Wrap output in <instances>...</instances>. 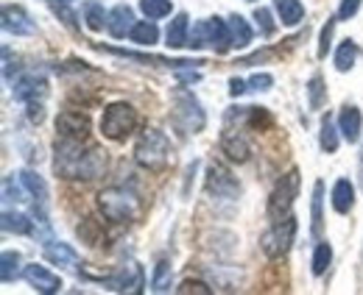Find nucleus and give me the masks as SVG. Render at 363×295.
I'll return each mask as SVG.
<instances>
[{
  "instance_id": "obj_41",
  "label": "nucleus",
  "mask_w": 363,
  "mask_h": 295,
  "mask_svg": "<svg viewBox=\"0 0 363 295\" xmlns=\"http://www.w3.org/2000/svg\"><path fill=\"white\" fill-rule=\"evenodd\" d=\"M43 117H45V109H43V103H28V120L31 123H43Z\"/></svg>"
},
{
  "instance_id": "obj_16",
  "label": "nucleus",
  "mask_w": 363,
  "mask_h": 295,
  "mask_svg": "<svg viewBox=\"0 0 363 295\" xmlns=\"http://www.w3.org/2000/svg\"><path fill=\"white\" fill-rule=\"evenodd\" d=\"M338 128H341V137L355 145L361 139V128H363V117L358 112V106H344L341 115H338Z\"/></svg>"
},
{
  "instance_id": "obj_10",
  "label": "nucleus",
  "mask_w": 363,
  "mask_h": 295,
  "mask_svg": "<svg viewBox=\"0 0 363 295\" xmlns=\"http://www.w3.org/2000/svg\"><path fill=\"white\" fill-rule=\"evenodd\" d=\"M207 190L213 195H218V198H235L240 192V184L221 165H210V170H207Z\"/></svg>"
},
{
  "instance_id": "obj_4",
  "label": "nucleus",
  "mask_w": 363,
  "mask_h": 295,
  "mask_svg": "<svg viewBox=\"0 0 363 295\" xmlns=\"http://www.w3.org/2000/svg\"><path fill=\"white\" fill-rule=\"evenodd\" d=\"M171 100H174V123H177L184 134H199L201 128L207 126V115H204L199 98H196L190 89H184V86L174 89Z\"/></svg>"
},
{
  "instance_id": "obj_40",
  "label": "nucleus",
  "mask_w": 363,
  "mask_h": 295,
  "mask_svg": "<svg viewBox=\"0 0 363 295\" xmlns=\"http://www.w3.org/2000/svg\"><path fill=\"white\" fill-rule=\"evenodd\" d=\"M330 40H333V20L324 25V31H321V42H318V56H327V50H330Z\"/></svg>"
},
{
  "instance_id": "obj_30",
  "label": "nucleus",
  "mask_w": 363,
  "mask_h": 295,
  "mask_svg": "<svg viewBox=\"0 0 363 295\" xmlns=\"http://www.w3.org/2000/svg\"><path fill=\"white\" fill-rule=\"evenodd\" d=\"M338 131H341V128H335L330 117H324L321 134H318V142H321V148H324L327 154H335V151H338Z\"/></svg>"
},
{
  "instance_id": "obj_27",
  "label": "nucleus",
  "mask_w": 363,
  "mask_h": 295,
  "mask_svg": "<svg viewBox=\"0 0 363 295\" xmlns=\"http://www.w3.org/2000/svg\"><path fill=\"white\" fill-rule=\"evenodd\" d=\"M151 290H154V293H165V290H171V262H168V259H160V262L154 265Z\"/></svg>"
},
{
  "instance_id": "obj_35",
  "label": "nucleus",
  "mask_w": 363,
  "mask_h": 295,
  "mask_svg": "<svg viewBox=\"0 0 363 295\" xmlns=\"http://www.w3.org/2000/svg\"><path fill=\"white\" fill-rule=\"evenodd\" d=\"M308 92H311V106H313V109H321V100H324V81H321V76H313V79H311Z\"/></svg>"
},
{
  "instance_id": "obj_14",
  "label": "nucleus",
  "mask_w": 363,
  "mask_h": 295,
  "mask_svg": "<svg viewBox=\"0 0 363 295\" xmlns=\"http://www.w3.org/2000/svg\"><path fill=\"white\" fill-rule=\"evenodd\" d=\"M23 276H26V282H28L37 293H59V290H62V279L53 276L43 265H28V267L23 270Z\"/></svg>"
},
{
  "instance_id": "obj_11",
  "label": "nucleus",
  "mask_w": 363,
  "mask_h": 295,
  "mask_svg": "<svg viewBox=\"0 0 363 295\" xmlns=\"http://www.w3.org/2000/svg\"><path fill=\"white\" fill-rule=\"evenodd\" d=\"M3 28L14 37H31L37 31L34 20L23 6H3Z\"/></svg>"
},
{
  "instance_id": "obj_43",
  "label": "nucleus",
  "mask_w": 363,
  "mask_h": 295,
  "mask_svg": "<svg viewBox=\"0 0 363 295\" xmlns=\"http://www.w3.org/2000/svg\"><path fill=\"white\" fill-rule=\"evenodd\" d=\"M246 89H249V86H246V81H240V79H232V81H229V95H232V98L243 95Z\"/></svg>"
},
{
  "instance_id": "obj_24",
  "label": "nucleus",
  "mask_w": 363,
  "mask_h": 295,
  "mask_svg": "<svg viewBox=\"0 0 363 295\" xmlns=\"http://www.w3.org/2000/svg\"><path fill=\"white\" fill-rule=\"evenodd\" d=\"M227 23H229V34H232V45H235V47H246V45L252 42V28H249V23H246L240 14H232Z\"/></svg>"
},
{
  "instance_id": "obj_3",
  "label": "nucleus",
  "mask_w": 363,
  "mask_h": 295,
  "mask_svg": "<svg viewBox=\"0 0 363 295\" xmlns=\"http://www.w3.org/2000/svg\"><path fill=\"white\" fill-rule=\"evenodd\" d=\"M98 209L112 223H135L137 217H140V198L132 190L106 187L98 195Z\"/></svg>"
},
{
  "instance_id": "obj_32",
  "label": "nucleus",
  "mask_w": 363,
  "mask_h": 295,
  "mask_svg": "<svg viewBox=\"0 0 363 295\" xmlns=\"http://www.w3.org/2000/svg\"><path fill=\"white\" fill-rule=\"evenodd\" d=\"M330 259H333L330 245H327V243H318L316 253H313V273H316V276H321V273L330 267Z\"/></svg>"
},
{
  "instance_id": "obj_31",
  "label": "nucleus",
  "mask_w": 363,
  "mask_h": 295,
  "mask_svg": "<svg viewBox=\"0 0 363 295\" xmlns=\"http://www.w3.org/2000/svg\"><path fill=\"white\" fill-rule=\"evenodd\" d=\"M140 8L148 20H162L171 14V0H140Z\"/></svg>"
},
{
  "instance_id": "obj_13",
  "label": "nucleus",
  "mask_w": 363,
  "mask_h": 295,
  "mask_svg": "<svg viewBox=\"0 0 363 295\" xmlns=\"http://www.w3.org/2000/svg\"><path fill=\"white\" fill-rule=\"evenodd\" d=\"M56 131L65 139H84L90 134V120L82 112H62L56 117Z\"/></svg>"
},
{
  "instance_id": "obj_22",
  "label": "nucleus",
  "mask_w": 363,
  "mask_h": 295,
  "mask_svg": "<svg viewBox=\"0 0 363 295\" xmlns=\"http://www.w3.org/2000/svg\"><path fill=\"white\" fill-rule=\"evenodd\" d=\"M45 259L53 262V265H65V267H73L79 262L76 251L65 243H45Z\"/></svg>"
},
{
  "instance_id": "obj_6",
  "label": "nucleus",
  "mask_w": 363,
  "mask_h": 295,
  "mask_svg": "<svg viewBox=\"0 0 363 295\" xmlns=\"http://www.w3.org/2000/svg\"><path fill=\"white\" fill-rule=\"evenodd\" d=\"M294 237H296V220L288 214V217H282V220H274L272 229L260 237V248H263L266 256L279 259V256H285V253L291 251Z\"/></svg>"
},
{
  "instance_id": "obj_7",
  "label": "nucleus",
  "mask_w": 363,
  "mask_h": 295,
  "mask_svg": "<svg viewBox=\"0 0 363 295\" xmlns=\"http://www.w3.org/2000/svg\"><path fill=\"white\" fill-rule=\"evenodd\" d=\"M190 47H201V45H210L216 53H227L232 47V34H229V23L218 20V17H210L204 23L196 25L193 37H190Z\"/></svg>"
},
{
  "instance_id": "obj_8",
  "label": "nucleus",
  "mask_w": 363,
  "mask_h": 295,
  "mask_svg": "<svg viewBox=\"0 0 363 295\" xmlns=\"http://www.w3.org/2000/svg\"><path fill=\"white\" fill-rule=\"evenodd\" d=\"M296 195H299V170L294 168L277 181L272 198H269V217H272V220L288 217V212L294 207V198H296Z\"/></svg>"
},
{
  "instance_id": "obj_21",
  "label": "nucleus",
  "mask_w": 363,
  "mask_h": 295,
  "mask_svg": "<svg viewBox=\"0 0 363 295\" xmlns=\"http://www.w3.org/2000/svg\"><path fill=\"white\" fill-rule=\"evenodd\" d=\"M274 8L285 25H296L305 17V6L299 0H274Z\"/></svg>"
},
{
  "instance_id": "obj_20",
  "label": "nucleus",
  "mask_w": 363,
  "mask_h": 295,
  "mask_svg": "<svg viewBox=\"0 0 363 295\" xmlns=\"http://www.w3.org/2000/svg\"><path fill=\"white\" fill-rule=\"evenodd\" d=\"M109 287L121 290V293H140L143 290V270L137 265H129V273L123 270L118 279H109Z\"/></svg>"
},
{
  "instance_id": "obj_23",
  "label": "nucleus",
  "mask_w": 363,
  "mask_h": 295,
  "mask_svg": "<svg viewBox=\"0 0 363 295\" xmlns=\"http://www.w3.org/2000/svg\"><path fill=\"white\" fill-rule=\"evenodd\" d=\"M31 223H34V220H28L26 214L6 209L3 212V223H0V226H3V231H6V234H11V231H14V234H31V231H34V226H31Z\"/></svg>"
},
{
  "instance_id": "obj_45",
  "label": "nucleus",
  "mask_w": 363,
  "mask_h": 295,
  "mask_svg": "<svg viewBox=\"0 0 363 295\" xmlns=\"http://www.w3.org/2000/svg\"><path fill=\"white\" fill-rule=\"evenodd\" d=\"M50 3V8H59V6H70L73 0H48Z\"/></svg>"
},
{
  "instance_id": "obj_37",
  "label": "nucleus",
  "mask_w": 363,
  "mask_h": 295,
  "mask_svg": "<svg viewBox=\"0 0 363 295\" xmlns=\"http://www.w3.org/2000/svg\"><path fill=\"white\" fill-rule=\"evenodd\" d=\"M274 84V79L269 73H260V76H252V81H249V89H255V92H269Z\"/></svg>"
},
{
  "instance_id": "obj_39",
  "label": "nucleus",
  "mask_w": 363,
  "mask_h": 295,
  "mask_svg": "<svg viewBox=\"0 0 363 295\" xmlns=\"http://www.w3.org/2000/svg\"><path fill=\"white\" fill-rule=\"evenodd\" d=\"M3 198H6V201H23V190L14 187L11 178H6V181H3Z\"/></svg>"
},
{
  "instance_id": "obj_19",
  "label": "nucleus",
  "mask_w": 363,
  "mask_h": 295,
  "mask_svg": "<svg viewBox=\"0 0 363 295\" xmlns=\"http://www.w3.org/2000/svg\"><path fill=\"white\" fill-rule=\"evenodd\" d=\"M352 207H355V187L347 178H338L335 187H333V209L347 214Z\"/></svg>"
},
{
  "instance_id": "obj_42",
  "label": "nucleus",
  "mask_w": 363,
  "mask_h": 295,
  "mask_svg": "<svg viewBox=\"0 0 363 295\" xmlns=\"http://www.w3.org/2000/svg\"><path fill=\"white\" fill-rule=\"evenodd\" d=\"M177 73H179V81H182V84H190V81H199V79H201L196 67H193V70H190V67H182V70H177Z\"/></svg>"
},
{
  "instance_id": "obj_2",
  "label": "nucleus",
  "mask_w": 363,
  "mask_h": 295,
  "mask_svg": "<svg viewBox=\"0 0 363 295\" xmlns=\"http://www.w3.org/2000/svg\"><path fill=\"white\" fill-rule=\"evenodd\" d=\"M135 159L140 168L160 173L174 162V148L160 128H145L135 145Z\"/></svg>"
},
{
  "instance_id": "obj_34",
  "label": "nucleus",
  "mask_w": 363,
  "mask_h": 295,
  "mask_svg": "<svg viewBox=\"0 0 363 295\" xmlns=\"http://www.w3.org/2000/svg\"><path fill=\"white\" fill-rule=\"evenodd\" d=\"M177 293H179V295H187V293L210 295L213 290H210L204 282H199V279H184V282H182V287H177Z\"/></svg>"
},
{
  "instance_id": "obj_12",
  "label": "nucleus",
  "mask_w": 363,
  "mask_h": 295,
  "mask_svg": "<svg viewBox=\"0 0 363 295\" xmlns=\"http://www.w3.org/2000/svg\"><path fill=\"white\" fill-rule=\"evenodd\" d=\"M221 151L227 154L232 162H238V165L249 162V154H252L249 139H246V134H243L240 128H227V131L221 134Z\"/></svg>"
},
{
  "instance_id": "obj_33",
  "label": "nucleus",
  "mask_w": 363,
  "mask_h": 295,
  "mask_svg": "<svg viewBox=\"0 0 363 295\" xmlns=\"http://www.w3.org/2000/svg\"><path fill=\"white\" fill-rule=\"evenodd\" d=\"M321 192H324V184L316 181L313 187V234H321Z\"/></svg>"
},
{
  "instance_id": "obj_25",
  "label": "nucleus",
  "mask_w": 363,
  "mask_h": 295,
  "mask_svg": "<svg viewBox=\"0 0 363 295\" xmlns=\"http://www.w3.org/2000/svg\"><path fill=\"white\" fill-rule=\"evenodd\" d=\"M129 37H132V42L145 45V47H151V45H154L157 40H160V28H157L154 23L143 20V23H135V28L129 31Z\"/></svg>"
},
{
  "instance_id": "obj_17",
  "label": "nucleus",
  "mask_w": 363,
  "mask_h": 295,
  "mask_svg": "<svg viewBox=\"0 0 363 295\" xmlns=\"http://www.w3.org/2000/svg\"><path fill=\"white\" fill-rule=\"evenodd\" d=\"M48 95L45 79H37V76H26L14 84V98L23 100V103H34V100H43Z\"/></svg>"
},
{
  "instance_id": "obj_29",
  "label": "nucleus",
  "mask_w": 363,
  "mask_h": 295,
  "mask_svg": "<svg viewBox=\"0 0 363 295\" xmlns=\"http://www.w3.org/2000/svg\"><path fill=\"white\" fill-rule=\"evenodd\" d=\"M355 59H358V45L347 40V42L338 47V53H335V67H338L341 73H347V70L355 67Z\"/></svg>"
},
{
  "instance_id": "obj_1",
  "label": "nucleus",
  "mask_w": 363,
  "mask_h": 295,
  "mask_svg": "<svg viewBox=\"0 0 363 295\" xmlns=\"http://www.w3.org/2000/svg\"><path fill=\"white\" fill-rule=\"evenodd\" d=\"M53 170L59 178L67 181H92L98 175H104L106 170V154L101 148L82 145V139H59L53 148Z\"/></svg>"
},
{
  "instance_id": "obj_28",
  "label": "nucleus",
  "mask_w": 363,
  "mask_h": 295,
  "mask_svg": "<svg viewBox=\"0 0 363 295\" xmlns=\"http://www.w3.org/2000/svg\"><path fill=\"white\" fill-rule=\"evenodd\" d=\"M17 270H20V253L17 251H3L0 256V282L9 284L17 279Z\"/></svg>"
},
{
  "instance_id": "obj_15",
  "label": "nucleus",
  "mask_w": 363,
  "mask_h": 295,
  "mask_svg": "<svg viewBox=\"0 0 363 295\" xmlns=\"http://www.w3.org/2000/svg\"><path fill=\"white\" fill-rule=\"evenodd\" d=\"M106 28H109V34L115 37V40H123L132 28H135V11L129 8V6H115L112 11H109V23H106Z\"/></svg>"
},
{
  "instance_id": "obj_44",
  "label": "nucleus",
  "mask_w": 363,
  "mask_h": 295,
  "mask_svg": "<svg viewBox=\"0 0 363 295\" xmlns=\"http://www.w3.org/2000/svg\"><path fill=\"white\" fill-rule=\"evenodd\" d=\"M3 62H6V79H11V50L3 47Z\"/></svg>"
},
{
  "instance_id": "obj_26",
  "label": "nucleus",
  "mask_w": 363,
  "mask_h": 295,
  "mask_svg": "<svg viewBox=\"0 0 363 295\" xmlns=\"http://www.w3.org/2000/svg\"><path fill=\"white\" fill-rule=\"evenodd\" d=\"M84 20H87V28H90V31H101V28L109 23V14L104 11L101 3L87 0V3H84Z\"/></svg>"
},
{
  "instance_id": "obj_36",
  "label": "nucleus",
  "mask_w": 363,
  "mask_h": 295,
  "mask_svg": "<svg viewBox=\"0 0 363 295\" xmlns=\"http://www.w3.org/2000/svg\"><path fill=\"white\" fill-rule=\"evenodd\" d=\"M255 20H257V25H260L263 37H272V34H274L272 11H269V8H257V11H255Z\"/></svg>"
},
{
  "instance_id": "obj_38",
  "label": "nucleus",
  "mask_w": 363,
  "mask_h": 295,
  "mask_svg": "<svg viewBox=\"0 0 363 295\" xmlns=\"http://www.w3.org/2000/svg\"><path fill=\"white\" fill-rule=\"evenodd\" d=\"M358 8H361V0H341V6H338V20H350L352 14H358Z\"/></svg>"
},
{
  "instance_id": "obj_5",
  "label": "nucleus",
  "mask_w": 363,
  "mask_h": 295,
  "mask_svg": "<svg viewBox=\"0 0 363 295\" xmlns=\"http://www.w3.org/2000/svg\"><path fill=\"white\" fill-rule=\"evenodd\" d=\"M137 126V112L132 103L118 100L112 106H106L104 117H101V134L106 139H126Z\"/></svg>"
},
{
  "instance_id": "obj_9",
  "label": "nucleus",
  "mask_w": 363,
  "mask_h": 295,
  "mask_svg": "<svg viewBox=\"0 0 363 295\" xmlns=\"http://www.w3.org/2000/svg\"><path fill=\"white\" fill-rule=\"evenodd\" d=\"M20 181L23 187L28 190L31 201H34V223H48V184L43 181L40 173H31V170H23L20 173Z\"/></svg>"
},
{
  "instance_id": "obj_18",
  "label": "nucleus",
  "mask_w": 363,
  "mask_h": 295,
  "mask_svg": "<svg viewBox=\"0 0 363 295\" xmlns=\"http://www.w3.org/2000/svg\"><path fill=\"white\" fill-rule=\"evenodd\" d=\"M165 40H168V47H184L190 42V17L187 14H177L165 31Z\"/></svg>"
}]
</instances>
